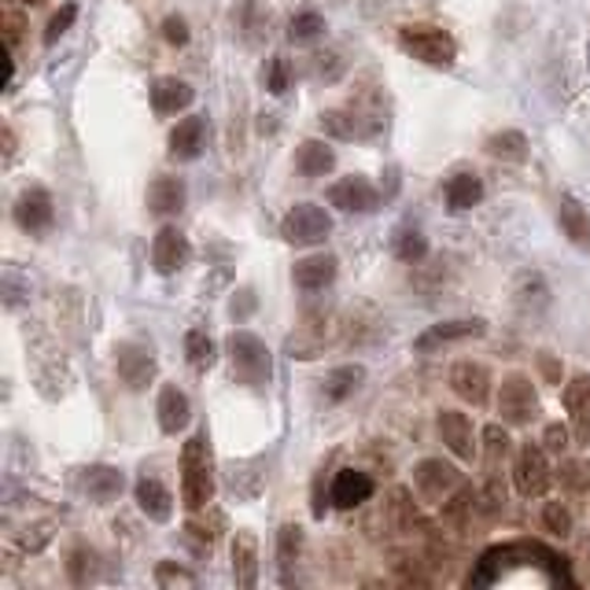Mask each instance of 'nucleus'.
<instances>
[{
    "mask_svg": "<svg viewBox=\"0 0 590 590\" xmlns=\"http://www.w3.org/2000/svg\"><path fill=\"white\" fill-rule=\"evenodd\" d=\"M454 277V269L447 258H421V263H413L410 266V285H413V292H421V296H435L440 288H447V280Z\"/></svg>",
    "mask_w": 590,
    "mask_h": 590,
    "instance_id": "38",
    "label": "nucleus"
},
{
    "mask_svg": "<svg viewBox=\"0 0 590 590\" xmlns=\"http://www.w3.org/2000/svg\"><path fill=\"white\" fill-rule=\"evenodd\" d=\"M399 48L406 56H413L424 67L435 71H450L458 63V41L450 37V31L435 23H406L399 26Z\"/></svg>",
    "mask_w": 590,
    "mask_h": 590,
    "instance_id": "3",
    "label": "nucleus"
},
{
    "mask_svg": "<svg viewBox=\"0 0 590 590\" xmlns=\"http://www.w3.org/2000/svg\"><path fill=\"white\" fill-rule=\"evenodd\" d=\"M226 354H229V370H233V381L244 384L251 392H263L274 381V354H269L266 340H258L251 328H233L226 340Z\"/></svg>",
    "mask_w": 590,
    "mask_h": 590,
    "instance_id": "2",
    "label": "nucleus"
},
{
    "mask_svg": "<svg viewBox=\"0 0 590 590\" xmlns=\"http://www.w3.org/2000/svg\"><path fill=\"white\" fill-rule=\"evenodd\" d=\"M325 34V19L317 12H299L292 23H288V41L292 45H311Z\"/></svg>",
    "mask_w": 590,
    "mask_h": 590,
    "instance_id": "44",
    "label": "nucleus"
},
{
    "mask_svg": "<svg viewBox=\"0 0 590 590\" xmlns=\"http://www.w3.org/2000/svg\"><path fill=\"white\" fill-rule=\"evenodd\" d=\"M447 384H450V392L458 395L461 402H469V406H487L491 399V370L483 362H472V358H461V362H454L450 365V373H447Z\"/></svg>",
    "mask_w": 590,
    "mask_h": 590,
    "instance_id": "17",
    "label": "nucleus"
},
{
    "mask_svg": "<svg viewBox=\"0 0 590 590\" xmlns=\"http://www.w3.org/2000/svg\"><path fill=\"white\" fill-rule=\"evenodd\" d=\"M148 96H152V111L167 119V115L189 111L192 100H196V89H192L185 79H178V74H159V79L148 85Z\"/></svg>",
    "mask_w": 590,
    "mask_h": 590,
    "instance_id": "22",
    "label": "nucleus"
},
{
    "mask_svg": "<svg viewBox=\"0 0 590 590\" xmlns=\"http://www.w3.org/2000/svg\"><path fill=\"white\" fill-rule=\"evenodd\" d=\"M15 4H31L34 8V4H45V0H15Z\"/></svg>",
    "mask_w": 590,
    "mask_h": 590,
    "instance_id": "60",
    "label": "nucleus"
},
{
    "mask_svg": "<svg viewBox=\"0 0 590 590\" xmlns=\"http://www.w3.org/2000/svg\"><path fill=\"white\" fill-rule=\"evenodd\" d=\"M513 306H517L525 317H539L550 306V285L543 274H535V269H528V274H520L513 280Z\"/></svg>",
    "mask_w": 590,
    "mask_h": 590,
    "instance_id": "33",
    "label": "nucleus"
},
{
    "mask_svg": "<svg viewBox=\"0 0 590 590\" xmlns=\"http://www.w3.org/2000/svg\"><path fill=\"white\" fill-rule=\"evenodd\" d=\"M365 384V365L362 362H344V365H333L322 381H317V399L325 406H340L347 402L351 395Z\"/></svg>",
    "mask_w": 590,
    "mask_h": 590,
    "instance_id": "20",
    "label": "nucleus"
},
{
    "mask_svg": "<svg viewBox=\"0 0 590 590\" xmlns=\"http://www.w3.org/2000/svg\"><path fill=\"white\" fill-rule=\"evenodd\" d=\"M67 576H71L74 587H89L100 576V554L93 546H74L67 554Z\"/></svg>",
    "mask_w": 590,
    "mask_h": 590,
    "instance_id": "40",
    "label": "nucleus"
},
{
    "mask_svg": "<svg viewBox=\"0 0 590 590\" xmlns=\"http://www.w3.org/2000/svg\"><path fill=\"white\" fill-rule=\"evenodd\" d=\"M543 528L550 531V535L568 539V535H573V528H576L573 509H568L565 502H546V506H543Z\"/></svg>",
    "mask_w": 590,
    "mask_h": 590,
    "instance_id": "48",
    "label": "nucleus"
},
{
    "mask_svg": "<svg viewBox=\"0 0 590 590\" xmlns=\"http://www.w3.org/2000/svg\"><path fill=\"white\" fill-rule=\"evenodd\" d=\"M159 31H162V41H167V45H173V48H181V45H189V23H185V15H167V19H162V26H159Z\"/></svg>",
    "mask_w": 590,
    "mask_h": 590,
    "instance_id": "55",
    "label": "nucleus"
},
{
    "mask_svg": "<svg viewBox=\"0 0 590 590\" xmlns=\"http://www.w3.org/2000/svg\"><path fill=\"white\" fill-rule=\"evenodd\" d=\"M587 63H590V48H587Z\"/></svg>",
    "mask_w": 590,
    "mask_h": 590,
    "instance_id": "61",
    "label": "nucleus"
},
{
    "mask_svg": "<svg viewBox=\"0 0 590 590\" xmlns=\"http://www.w3.org/2000/svg\"><path fill=\"white\" fill-rule=\"evenodd\" d=\"M487 333V322L483 317H450V322H435L413 340V351L418 354H435L443 347L466 344V340H480Z\"/></svg>",
    "mask_w": 590,
    "mask_h": 590,
    "instance_id": "13",
    "label": "nucleus"
},
{
    "mask_svg": "<svg viewBox=\"0 0 590 590\" xmlns=\"http://www.w3.org/2000/svg\"><path fill=\"white\" fill-rule=\"evenodd\" d=\"M344 71H347V60H340V52H314L311 56V74L317 82L333 85L344 79Z\"/></svg>",
    "mask_w": 590,
    "mask_h": 590,
    "instance_id": "49",
    "label": "nucleus"
},
{
    "mask_svg": "<svg viewBox=\"0 0 590 590\" xmlns=\"http://www.w3.org/2000/svg\"><path fill=\"white\" fill-rule=\"evenodd\" d=\"M229 557H233V579L240 590L258 587V539L248 528H240L229 543Z\"/></svg>",
    "mask_w": 590,
    "mask_h": 590,
    "instance_id": "30",
    "label": "nucleus"
},
{
    "mask_svg": "<svg viewBox=\"0 0 590 590\" xmlns=\"http://www.w3.org/2000/svg\"><path fill=\"white\" fill-rule=\"evenodd\" d=\"M280 237L292 248H322L328 237H333V215L322 207V203H292L288 215L280 218Z\"/></svg>",
    "mask_w": 590,
    "mask_h": 590,
    "instance_id": "5",
    "label": "nucleus"
},
{
    "mask_svg": "<svg viewBox=\"0 0 590 590\" xmlns=\"http://www.w3.org/2000/svg\"><path fill=\"white\" fill-rule=\"evenodd\" d=\"M498 418L509 429H528L539 418V392L528 373H506L498 384Z\"/></svg>",
    "mask_w": 590,
    "mask_h": 590,
    "instance_id": "7",
    "label": "nucleus"
},
{
    "mask_svg": "<svg viewBox=\"0 0 590 590\" xmlns=\"http://www.w3.org/2000/svg\"><path fill=\"white\" fill-rule=\"evenodd\" d=\"M506 429L509 424H487V429H483V466H487L491 477H495L498 461H506L513 450V440Z\"/></svg>",
    "mask_w": 590,
    "mask_h": 590,
    "instance_id": "42",
    "label": "nucleus"
},
{
    "mask_svg": "<svg viewBox=\"0 0 590 590\" xmlns=\"http://www.w3.org/2000/svg\"><path fill=\"white\" fill-rule=\"evenodd\" d=\"M296 170L303 173V178H325V173L336 170V152L328 148V141H317V137L299 141Z\"/></svg>",
    "mask_w": 590,
    "mask_h": 590,
    "instance_id": "35",
    "label": "nucleus"
},
{
    "mask_svg": "<svg viewBox=\"0 0 590 590\" xmlns=\"http://www.w3.org/2000/svg\"><path fill=\"white\" fill-rule=\"evenodd\" d=\"M561 491H568V495H590V466L587 461H561V469L554 472Z\"/></svg>",
    "mask_w": 590,
    "mask_h": 590,
    "instance_id": "43",
    "label": "nucleus"
},
{
    "mask_svg": "<svg viewBox=\"0 0 590 590\" xmlns=\"http://www.w3.org/2000/svg\"><path fill=\"white\" fill-rule=\"evenodd\" d=\"M384 336V317L373 306L358 303L340 317V344L344 347H370Z\"/></svg>",
    "mask_w": 590,
    "mask_h": 590,
    "instance_id": "23",
    "label": "nucleus"
},
{
    "mask_svg": "<svg viewBox=\"0 0 590 590\" xmlns=\"http://www.w3.org/2000/svg\"><path fill=\"white\" fill-rule=\"evenodd\" d=\"M557 226L576 251H590V210L573 192H565V196L557 200Z\"/></svg>",
    "mask_w": 590,
    "mask_h": 590,
    "instance_id": "28",
    "label": "nucleus"
},
{
    "mask_svg": "<svg viewBox=\"0 0 590 590\" xmlns=\"http://www.w3.org/2000/svg\"><path fill=\"white\" fill-rule=\"evenodd\" d=\"M23 296H31V285L19 280L15 269H4V306L8 311H15V306L23 303Z\"/></svg>",
    "mask_w": 590,
    "mask_h": 590,
    "instance_id": "56",
    "label": "nucleus"
},
{
    "mask_svg": "<svg viewBox=\"0 0 590 590\" xmlns=\"http://www.w3.org/2000/svg\"><path fill=\"white\" fill-rule=\"evenodd\" d=\"M461 483L466 480H461L458 466H450V461L443 458H424L413 466V491H418L421 502H429V506H443Z\"/></svg>",
    "mask_w": 590,
    "mask_h": 590,
    "instance_id": "9",
    "label": "nucleus"
},
{
    "mask_svg": "<svg viewBox=\"0 0 590 590\" xmlns=\"http://www.w3.org/2000/svg\"><path fill=\"white\" fill-rule=\"evenodd\" d=\"M554 469H550V454L543 443H520L513 454V487L520 498H543L554 483Z\"/></svg>",
    "mask_w": 590,
    "mask_h": 590,
    "instance_id": "6",
    "label": "nucleus"
},
{
    "mask_svg": "<svg viewBox=\"0 0 590 590\" xmlns=\"http://www.w3.org/2000/svg\"><path fill=\"white\" fill-rule=\"evenodd\" d=\"M226 487H229V495H233L237 502L258 498V495H263V487H266L263 461H258V458L229 461V466H226Z\"/></svg>",
    "mask_w": 590,
    "mask_h": 590,
    "instance_id": "31",
    "label": "nucleus"
},
{
    "mask_svg": "<svg viewBox=\"0 0 590 590\" xmlns=\"http://www.w3.org/2000/svg\"><path fill=\"white\" fill-rule=\"evenodd\" d=\"M185 362L196 373H207L218 362V344L210 340L207 328H189L185 333Z\"/></svg>",
    "mask_w": 590,
    "mask_h": 590,
    "instance_id": "39",
    "label": "nucleus"
},
{
    "mask_svg": "<svg viewBox=\"0 0 590 590\" xmlns=\"http://www.w3.org/2000/svg\"><path fill=\"white\" fill-rule=\"evenodd\" d=\"M210 498H215V458H210L207 432H196L181 447V506L189 513H203Z\"/></svg>",
    "mask_w": 590,
    "mask_h": 590,
    "instance_id": "1",
    "label": "nucleus"
},
{
    "mask_svg": "<svg viewBox=\"0 0 590 590\" xmlns=\"http://www.w3.org/2000/svg\"><path fill=\"white\" fill-rule=\"evenodd\" d=\"M229 311H233L237 322H244V317L255 311V288H240V292H233V306H229Z\"/></svg>",
    "mask_w": 590,
    "mask_h": 590,
    "instance_id": "57",
    "label": "nucleus"
},
{
    "mask_svg": "<svg viewBox=\"0 0 590 590\" xmlns=\"http://www.w3.org/2000/svg\"><path fill=\"white\" fill-rule=\"evenodd\" d=\"M156 421H159V432H162V435H178V432L189 429V421H192V399L178 388V384H162V388H159Z\"/></svg>",
    "mask_w": 590,
    "mask_h": 590,
    "instance_id": "25",
    "label": "nucleus"
},
{
    "mask_svg": "<svg viewBox=\"0 0 590 590\" xmlns=\"http://www.w3.org/2000/svg\"><path fill=\"white\" fill-rule=\"evenodd\" d=\"M543 447H546V454H565L568 447H573V424H561V421H554V424H546V432H543Z\"/></svg>",
    "mask_w": 590,
    "mask_h": 590,
    "instance_id": "54",
    "label": "nucleus"
},
{
    "mask_svg": "<svg viewBox=\"0 0 590 590\" xmlns=\"http://www.w3.org/2000/svg\"><path fill=\"white\" fill-rule=\"evenodd\" d=\"M483 152L498 162H513V167H520V162H528V156H531V141L520 130H498L483 141Z\"/></svg>",
    "mask_w": 590,
    "mask_h": 590,
    "instance_id": "37",
    "label": "nucleus"
},
{
    "mask_svg": "<svg viewBox=\"0 0 590 590\" xmlns=\"http://www.w3.org/2000/svg\"><path fill=\"white\" fill-rule=\"evenodd\" d=\"M74 19H79V8H74V4H63L60 12L48 19V26H45V45H56V41H60V37L74 26Z\"/></svg>",
    "mask_w": 590,
    "mask_h": 590,
    "instance_id": "52",
    "label": "nucleus"
},
{
    "mask_svg": "<svg viewBox=\"0 0 590 590\" xmlns=\"http://www.w3.org/2000/svg\"><path fill=\"white\" fill-rule=\"evenodd\" d=\"M185 539H189V543H196L200 554H203V550L210 554V546H215L218 531H215V525H207V520H203L200 513H192V520L185 525Z\"/></svg>",
    "mask_w": 590,
    "mask_h": 590,
    "instance_id": "51",
    "label": "nucleus"
},
{
    "mask_svg": "<svg viewBox=\"0 0 590 590\" xmlns=\"http://www.w3.org/2000/svg\"><path fill=\"white\" fill-rule=\"evenodd\" d=\"M152 579H156V587H162V590H173V587H189L192 590L200 583L196 573H189V568L178 565V561H159Z\"/></svg>",
    "mask_w": 590,
    "mask_h": 590,
    "instance_id": "47",
    "label": "nucleus"
},
{
    "mask_svg": "<svg viewBox=\"0 0 590 590\" xmlns=\"http://www.w3.org/2000/svg\"><path fill=\"white\" fill-rule=\"evenodd\" d=\"M322 133L333 141H365L373 137V133H381L384 119L365 108H358V104H351V108H333V111H322Z\"/></svg>",
    "mask_w": 590,
    "mask_h": 590,
    "instance_id": "12",
    "label": "nucleus"
},
{
    "mask_svg": "<svg viewBox=\"0 0 590 590\" xmlns=\"http://www.w3.org/2000/svg\"><path fill=\"white\" fill-rule=\"evenodd\" d=\"M325 200L328 207L344 210V215H370V210L381 207V189L365 173H347V178L325 189Z\"/></svg>",
    "mask_w": 590,
    "mask_h": 590,
    "instance_id": "10",
    "label": "nucleus"
},
{
    "mask_svg": "<svg viewBox=\"0 0 590 590\" xmlns=\"http://www.w3.org/2000/svg\"><path fill=\"white\" fill-rule=\"evenodd\" d=\"M189 263H192L189 237L167 221V226L156 233V240H152V269H156L159 277H173V274H181Z\"/></svg>",
    "mask_w": 590,
    "mask_h": 590,
    "instance_id": "16",
    "label": "nucleus"
},
{
    "mask_svg": "<svg viewBox=\"0 0 590 590\" xmlns=\"http://www.w3.org/2000/svg\"><path fill=\"white\" fill-rule=\"evenodd\" d=\"M435 435L443 440V447H447L458 461H472L480 454V443H477V432H472V421L466 410H447L435 413Z\"/></svg>",
    "mask_w": 590,
    "mask_h": 590,
    "instance_id": "15",
    "label": "nucleus"
},
{
    "mask_svg": "<svg viewBox=\"0 0 590 590\" xmlns=\"http://www.w3.org/2000/svg\"><path fill=\"white\" fill-rule=\"evenodd\" d=\"M299 554H303V528L299 525H280V531H277V557H280V568H292L296 561H299Z\"/></svg>",
    "mask_w": 590,
    "mask_h": 590,
    "instance_id": "45",
    "label": "nucleus"
},
{
    "mask_svg": "<svg viewBox=\"0 0 590 590\" xmlns=\"http://www.w3.org/2000/svg\"><path fill=\"white\" fill-rule=\"evenodd\" d=\"M74 483H79V491L93 506H111L125 491V472L115 466H82Z\"/></svg>",
    "mask_w": 590,
    "mask_h": 590,
    "instance_id": "18",
    "label": "nucleus"
},
{
    "mask_svg": "<svg viewBox=\"0 0 590 590\" xmlns=\"http://www.w3.org/2000/svg\"><path fill=\"white\" fill-rule=\"evenodd\" d=\"M535 370L543 376V384H554V388H561V381H565V362H561L554 351H539Z\"/></svg>",
    "mask_w": 590,
    "mask_h": 590,
    "instance_id": "53",
    "label": "nucleus"
},
{
    "mask_svg": "<svg viewBox=\"0 0 590 590\" xmlns=\"http://www.w3.org/2000/svg\"><path fill=\"white\" fill-rule=\"evenodd\" d=\"M440 517H443V525L454 528V531H469L472 520L487 517V513H483V495L472 487V483H461V487L440 506Z\"/></svg>",
    "mask_w": 590,
    "mask_h": 590,
    "instance_id": "26",
    "label": "nucleus"
},
{
    "mask_svg": "<svg viewBox=\"0 0 590 590\" xmlns=\"http://www.w3.org/2000/svg\"><path fill=\"white\" fill-rule=\"evenodd\" d=\"M159 373V362H156V351L152 344L144 340H122L115 344V376L125 392H148V384L156 381Z\"/></svg>",
    "mask_w": 590,
    "mask_h": 590,
    "instance_id": "8",
    "label": "nucleus"
},
{
    "mask_svg": "<svg viewBox=\"0 0 590 590\" xmlns=\"http://www.w3.org/2000/svg\"><path fill=\"white\" fill-rule=\"evenodd\" d=\"M336 274H340V258H336L333 251H314V255L296 258L292 285L299 288V292L314 296V292H325V288L336 280Z\"/></svg>",
    "mask_w": 590,
    "mask_h": 590,
    "instance_id": "19",
    "label": "nucleus"
},
{
    "mask_svg": "<svg viewBox=\"0 0 590 590\" xmlns=\"http://www.w3.org/2000/svg\"><path fill=\"white\" fill-rule=\"evenodd\" d=\"M0 26H4L8 48H15L19 45V34H23V15H19V12H4V15H0Z\"/></svg>",
    "mask_w": 590,
    "mask_h": 590,
    "instance_id": "58",
    "label": "nucleus"
},
{
    "mask_svg": "<svg viewBox=\"0 0 590 590\" xmlns=\"http://www.w3.org/2000/svg\"><path fill=\"white\" fill-rule=\"evenodd\" d=\"M392 255L399 258V263H406V266L421 263V258H429V237H424L421 229H413V226H402L399 233L392 237Z\"/></svg>",
    "mask_w": 590,
    "mask_h": 590,
    "instance_id": "41",
    "label": "nucleus"
},
{
    "mask_svg": "<svg viewBox=\"0 0 590 590\" xmlns=\"http://www.w3.org/2000/svg\"><path fill=\"white\" fill-rule=\"evenodd\" d=\"M333 333H340V322L325 306H306L303 317L292 333L285 336V354L292 362H314L325 354V347L333 344Z\"/></svg>",
    "mask_w": 590,
    "mask_h": 590,
    "instance_id": "4",
    "label": "nucleus"
},
{
    "mask_svg": "<svg viewBox=\"0 0 590 590\" xmlns=\"http://www.w3.org/2000/svg\"><path fill=\"white\" fill-rule=\"evenodd\" d=\"M4 156H8V159L15 156V133H12V125H4Z\"/></svg>",
    "mask_w": 590,
    "mask_h": 590,
    "instance_id": "59",
    "label": "nucleus"
},
{
    "mask_svg": "<svg viewBox=\"0 0 590 590\" xmlns=\"http://www.w3.org/2000/svg\"><path fill=\"white\" fill-rule=\"evenodd\" d=\"M133 498H137V509L144 513L148 520H156V525H167L173 517V498L170 491L162 487L156 477H141L133 483Z\"/></svg>",
    "mask_w": 590,
    "mask_h": 590,
    "instance_id": "34",
    "label": "nucleus"
},
{
    "mask_svg": "<svg viewBox=\"0 0 590 590\" xmlns=\"http://www.w3.org/2000/svg\"><path fill=\"white\" fill-rule=\"evenodd\" d=\"M167 144H170V159H178V162L200 159L203 144H207V119H203V115H185V119H178Z\"/></svg>",
    "mask_w": 590,
    "mask_h": 590,
    "instance_id": "27",
    "label": "nucleus"
},
{
    "mask_svg": "<svg viewBox=\"0 0 590 590\" xmlns=\"http://www.w3.org/2000/svg\"><path fill=\"white\" fill-rule=\"evenodd\" d=\"M565 413L576 443H590V373H576L565 384Z\"/></svg>",
    "mask_w": 590,
    "mask_h": 590,
    "instance_id": "29",
    "label": "nucleus"
},
{
    "mask_svg": "<svg viewBox=\"0 0 590 590\" xmlns=\"http://www.w3.org/2000/svg\"><path fill=\"white\" fill-rule=\"evenodd\" d=\"M443 200H447L450 215H466V210L480 207L483 203V181L477 170H458L454 178H447L443 185Z\"/></svg>",
    "mask_w": 590,
    "mask_h": 590,
    "instance_id": "32",
    "label": "nucleus"
},
{
    "mask_svg": "<svg viewBox=\"0 0 590 590\" xmlns=\"http://www.w3.org/2000/svg\"><path fill=\"white\" fill-rule=\"evenodd\" d=\"M12 215H15V226L23 229V233H31V237L48 233V229L56 226V200H52V192L41 189V185L23 189L15 196Z\"/></svg>",
    "mask_w": 590,
    "mask_h": 590,
    "instance_id": "14",
    "label": "nucleus"
},
{
    "mask_svg": "<svg viewBox=\"0 0 590 590\" xmlns=\"http://www.w3.org/2000/svg\"><path fill=\"white\" fill-rule=\"evenodd\" d=\"M418 498H421L418 491L402 487V483H395L388 495H384V520H388L395 535H429L432 531L418 506Z\"/></svg>",
    "mask_w": 590,
    "mask_h": 590,
    "instance_id": "11",
    "label": "nucleus"
},
{
    "mask_svg": "<svg viewBox=\"0 0 590 590\" xmlns=\"http://www.w3.org/2000/svg\"><path fill=\"white\" fill-rule=\"evenodd\" d=\"M52 535H56V531H52L48 520H34V525H26L15 539H19V546H23L26 554H41V550L52 543Z\"/></svg>",
    "mask_w": 590,
    "mask_h": 590,
    "instance_id": "50",
    "label": "nucleus"
},
{
    "mask_svg": "<svg viewBox=\"0 0 590 590\" xmlns=\"http://www.w3.org/2000/svg\"><path fill=\"white\" fill-rule=\"evenodd\" d=\"M189 203V185L178 173H159L148 185V210L156 218H178Z\"/></svg>",
    "mask_w": 590,
    "mask_h": 590,
    "instance_id": "24",
    "label": "nucleus"
},
{
    "mask_svg": "<svg viewBox=\"0 0 590 590\" xmlns=\"http://www.w3.org/2000/svg\"><path fill=\"white\" fill-rule=\"evenodd\" d=\"M263 82L269 96H285L288 93V82H292V63H288V56L274 52L263 67Z\"/></svg>",
    "mask_w": 590,
    "mask_h": 590,
    "instance_id": "46",
    "label": "nucleus"
},
{
    "mask_svg": "<svg viewBox=\"0 0 590 590\" xmlns=\"http://www.w3.org/2000/svg\"><path fill=\"white\" fill-rule=\"evenodd\" d=\"M233 23H237V34L244 37L248 45H263L269 37V26H274V15H269V8H263L258 0H244L233 12Z\"/></svg>",
    "mask_w": 590,
    "mask_h": 590,
    "instance_id": "36",
    "label": "nucleus"
},
{
    "mask_svg": "<svg viewBox=\"0 0 590 590\" xmlns=\"http://www.w3.org/2000/svg\"><path fill=\"white\" fill-rule=\"evenodd\" d=\"M376 491V483L370 472L347 466L333 477V487H328V502H333L336 509H358L362 502H370Z\"/></svg>",
    "mask_w": 590,
    "mask_h": 590,
    "instance_id": "21",
    "label": "nucleus"
}]
</instances>
